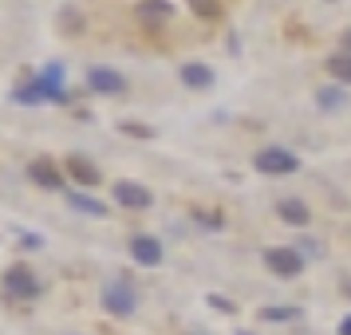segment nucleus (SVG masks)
Listing matches in <instances>:
<instances>
[{
  "label": "nucleus",
  "mask_w": 351,
  "mask_h": 335,
  "mask_svg": "<svg viewBox=\"0 0 351 335\" xmlns=\"http://www.w3.org/2000/svg\"><path fill=\"white\" fill-rule=\"evenodd\" d=\"M253 166L261 170V174H296L300 170V158L292 154V150H280V146H269V150H256Z\"/></svg>",
  "instance_id": "nucleus-1"
},
{
  "label": "nucleus",
  "mask_w": 351,
  "mask_h": 335,
  "mask_svg": "<svg viewBox=\"0 0 351 335\" xmlns=\"http://www.w3.org/2000/svg\"><path fill=\"white\" fill-rule=\"evenodd\" d=\"M265 264H269L276 276L292 280V276H300V272H304V253H300V249L280 245V249H269V253H265Z\"/></svg>",
  "instance_id": "nucleus-2"
},
{
  "label": "nucleus",
  "mask_w": 351,
  "mask_h": 335,
  "mask_svg": "<svg viewBox=\"0 0 351 335\" xmlns=\"http://www.w3.org/2000/svg\"><path fill=\"white\" fill-rule=\"evenodd\" d=\"M103 308L114 312V316H130V312L138 308V296H134V288H130V284L114 280V284L103 288Z\"/></svg>",
  "instance_id": "nucleus-3"
},
{
  "label": "nucleus",
  "mask_w": 351,
  "mask_h": 335,
  "mask_svg": "<svg viewBox=\"0 0 351 335\" xmlns=\"http://www.w3.org/2000/svg\"><path fill=\"white\" fill-rule=\"evenodd\" d=\"M114 201L123 209H150L154 206V193L146 190V186H138V182H119L114 186Z\"/></svg>",
  "instance_id": "nucleus-4"
},
{
  "label": "nucleus",
  "mask_w": 351,
  "mask_h": 335,
  "mask_svg": "<svg viewBox=\"0 0 351 335\" xmlns=\"http://www.w3.org/2000/svg\"><path fill=\"white\" fill-rule=\"evenodd\" d=\"M4 284H8V292H12L16 300H36V296H40V280H36L28 269H8Z\"/></svg>",
  "instance_id": "nucleus-5"
},
{
  "label": "nucleus",
  "mask_w": 351,
  "mask_h": 335,
  "mask_svg": "<svg viewBox=\"0 0 351 335\" xmlns=\"http://www.w3.org/2000/svg\"><path fill=\"white\" fill-rule=\"evenodd\" d=\"M87 87L99 91V95H119V91L127 87V79H123L119 71H111V67H91V71H87Z\"/></svg>",
  "instance_id": "nucleus-6"
},
{
  "label": "nucleus",
  "mask_w": 351,
  "mask_h": 335,
  "mask_svg": "<svg viewBox=\"0 0 351 335\" xmlns=\"http://www.w3.org/2000/svg\"><path fill=\"white\" fill-rule=\"evenodd\" d=\"M130 256H134L143 269H158L162 264V245L154 237H134L130 240Z\"/></svg>",
  "instance_id": "nucleus-7"
},
{
  "label": "nucleus",
  "mask_w": 351,
  "mask_h": 335,
  "mask_svg": "<svg viewBox=\"0 0 351 335\" xmlns=\"http://www.w3.org/2000/svg\"><path fill=\"white\" fill-rule=\"evenodd\" d=\"M36 87H40V95L44 99H60V103H67V91H64V67H48L40 79H36Z\"/></svg>",
  "instance_id": "nucleus-8"
},
{
  "label": "nucleus",
  "mask_w": 351,
  "mask_h": 335,
  "mask_svg": "<svg viewBox=\"0 0 351 335\" xmlns=\"http://www.w3.org/2000/svg\"><path fill=\"white\" fill-rule=\"evenodd\" d=\"M28 177H32V182H40L44 190H60V186H64V174H60L48 158H36L32 166H28Z\"/></svg>",
  "instance_id": "nucleus-9"
},
{
  "label": "nucleus",
  "mask_w": 351,
  "mask_h": 335,
  "mask_svg": "<svg viewBox=\"0 0 351 335\" xmlns=\"http://www.w3.org/2000/svg\"><path fill=\"white\" fill-rule=\"evenodd\" d=\"M276 213H280V221H288V225H308L312 221V209L304 206L300 197H285V201L276 206Z\"/></svg>",
  "instance_id": "nucleus-10"
},
{
  "label": "nucleus",
  "mask_w": 351,
  "mask_h": 335,
  "mask_svg": "<svg viewBox=\"0 0 351 335\" xmlns=\"http://www.w3.org/2000/svg\"><path fill=\"white\" fill-rule=\"evenodd\" d=\"M182 83L193 87V91H206V87H213V71L206 64H186L182 67Z\"/></svg>",
  "instance_id": "nucleus-11"
},
{
  "label": "nucleus",
  "mask_w": 351,
  "mask_h": 335,
  "mask_svg": "<svg viewBox=\"0 0 351 335\" xmlns=\"http://www.w3.org/2000/svg\"><path fill=\"white\" fill-rule=\"evenodd\" d=\"M67 170H71L75 177H80L83 186H95V182H99L95 166H91V162H83V158H67Z\"/></svg>",
  "instance_id": "nucleus-12"
},
{
  "label": "nucleus",
  "mask_w": 351,
  "mask_h": 335,
  "mask_svg": "<svg viewBox=\"0 0 351 335\" xmlns=\"http://www.w3.org/2000/svg\"><path fill=\"white\" fill-rule=\"evenodd\" d=\"M328 71H332L339 83H351V55L348 51H343V55H332V60H328Z\"/></svg>",
  "instance_id": "nucleus-13"
},
{
  "label": "nucleus",
  "mask_w": 351,
  "mask_h": 335,
  "mask_svg": "<svg viewBox=\"0 0 351 335\" xmlns=\"http://www.w3.org/2000/svg\"><path fill=\"white\" fill-rule=\"evenodd\" d=\"M71 206L80 209V213H91V217H103V213H107V209H103V201L87 197V193H71Z\"/></svg>",
  "instance_id": "nucleus-14"
},
{
  "label": "nucleus",
  "mask_w": 351,
  "mask_h": 335,
  "mask_svg": "<svg viewBox=\"0 0 351 335\" xmlns=\"http://www.w3.org/2000/svg\"><path fill=\"white\" fill-rule=\"evenodd\" d=\"M316 103L332 111V107H343V103H348V95H343V87H328V91H319V95H316Z\"/></svg>",
  "instance_id": "nucleus-15"
},
{
  "label": "nucleus",
  "mask_w": 351,
  "mask_h": 335,
  "mask_svg": "<svg viewBox=\"0 0 351 335\" xmlns=\"http://www.w3.org/2000/svg\"><path fill=\"white\" fill-rule=\"evenodd\" d=\"M138 12H143V16H174V8H170V4H166V0H146L143 8H138Z\"/></svg>",
  "instance_id": "nucleus-16"
},
{
  "label": "nucleus",
  "mask_w": 351,
  "mask_h": 335,
  "mask_svg": "<svg viewBox=\"0 0 351 335\" xmlns=\"http://www.w3.org/2000/svg\"><path fill=\"white\" fill-rule=\"evenodd\" d=\"M193 4V12H197V16H217V12H221V4H217V0H190Z\"/></svg>",
  "instance_id": "nucleus-17"
},
{
  "label": "nucleus",
  "mask_w": 351,
  "mask_h": 335,
  "mask_svg": "<svg viewBox=\"0 0 351 335\" xmlns=\"http://www.w3.org/2000/svg\"><path fill=\"white\" fill-rule=\"evenodd\" d=\"M296 308H265V319H292Z\"/></svg>",
  "instance_id": "nucleus-18"
},
{
  "label": "nucleus",
  "mask_w": 351,
  "mask_h": 335,
  "mask_svg": "<svg viewBox=\"0 0 351 335\" xmlns=\"http://www.w3.org/2000/svg\"><path fill=\"white\" fill-rule=\"evenodd\" d=\"M209 303H213L217 312H237V308H233V303L225 300V296H209Z\"/></svg>",
  "instance_id": "nucleus-19"
},
{
  "label": "nucleus",
  "mask_w": 351,
  "mask_h": 335,
  "mask_svg": "<svg viewBox=\"0 0 351 335\" xmlns=\"http://www.w3.org/2000/svg\"><path fill=\"white\" fill-rule=\"evenodd\" d=\"M339 335H351V316L343 319V323H339Z\"/></svg>",
  "instance_id": "nucleus-20"
},
{
  "label": "nucleus",
  "mask_w": 351,
  "mask_h": 335,
  "mask_svg": "<svg viewBox=\"0 0 351 335\" xmlns=\"http://www.w3.org/2000/svg\"><path fill=\"white\" fill-rule=\"evenodd\" d=\"M343 48H348V55H351V32H348V36H343Z\"/></svg>",
  "instance_id": "nucleus-21"
}]
</instances>
